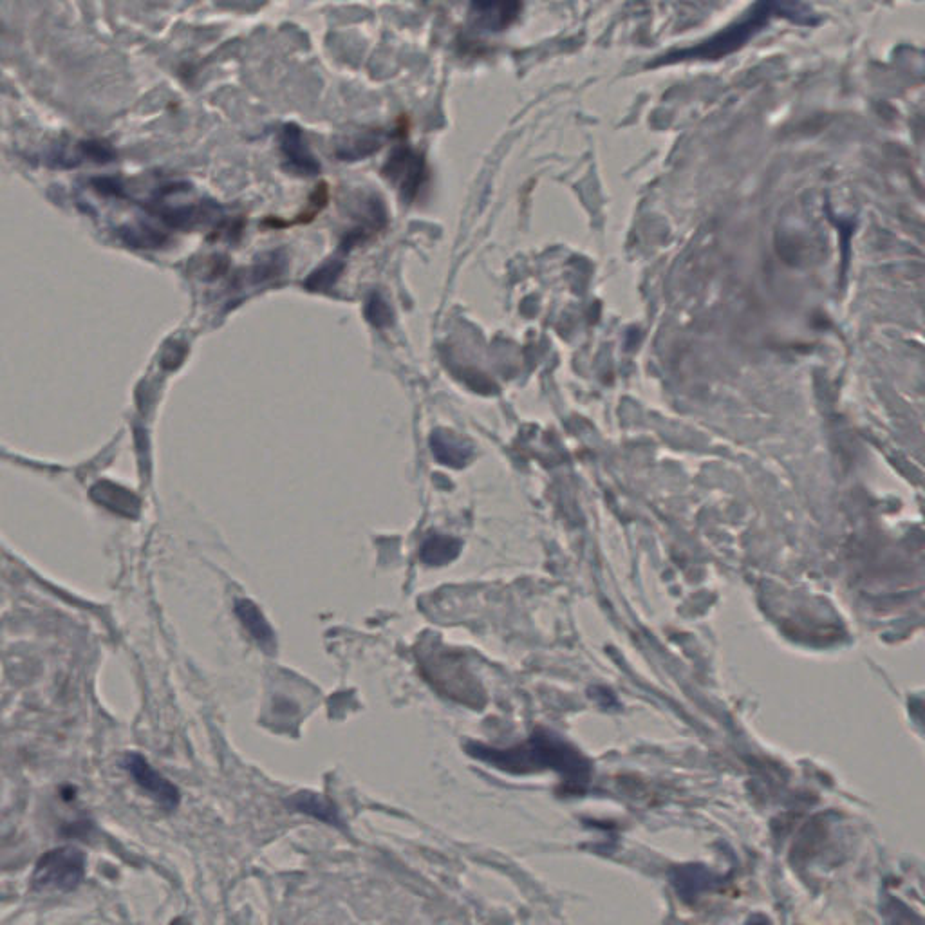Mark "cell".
<instances>
[{"instance_id":"cell-3","label":"cell","mask_w":925,"mask_h":925,"mask_svg":"<svg viewBox=\"0 0 925 925\" xmlns=\"http://www.w3.org/2000/svg\"><path fill=\"white\" fill-rule=\"evenodd\" d=\"M123 768L134 779V783L140 786L145 794H149V797H152L161 808H165L167 812L178 808L179 801H181L178 788L172 785L167 777L161 776L159 772L150 767L145 757L131 752L123 757Z\"/></svg>"},{"instance_id":"cell-4","label":"cell","mask_w":925,"mask_h":925,"mask_svg":"<svg viewBox=\"0 0 925 925\" xmlns=\"http://www.w3.org/2000/svg\"><path fill=\"white\" fill-rule=\"evenodd\" d=\"M521 11V0H472V15L481 28L501 31L508 28Z\"/></svg>"},{"instance_id":"cell-2","label":"cell","mask_w":925,"mask_h":925,"mask_svg":"<svg viewBox=\"0 0 925 925\" xmlns=\"http://www.w3.org/2000/svg\"><path fill=\"white\" fill-rule=\"evenodd\" d=\"M85 866L87 862L84 853L73 846L47 851L35 866L31 888L35 891L71 893L82 884Z\"/></svg>"},{"instance_id":"cell-9","label":"cell","mask_w":925,"mask_h":925,"mask_svg":"<svg viewBox=\"0 0 925 925\" xmlns=\"http://www.w3.org/2000/svg\"><path fill=\"white\" fill-rule=\"evenodd\" d=\"M430 445L436 454V459L449 467H465L470 459V449L467 443L454 438L449 432H436L430 440Z\"/></svg>"},{"instance_id":"cell-1","label":"cell","mask_w":925,"mask_h":925,"mask_svg":"<svg viewBox=\"0 0 925 925\" xmlns=\"http://www.w3.org/2000/svg\"><path fill=\"white\" fill-rule=\"evenodd\" d=\"M781 6H783V0H759L747 17L736 26H732L698 47L683 49L674 55L662 57L653 66L673 64V62H683V60H712V58L725 57L743 46L748 38L768 24V20L781 10Z\"/></svg>"},{"instance_id":"cell-10","label":"cell","mask_w":925,"mask_h":925,"mask_svg":"<svg viewBox=\"0 0 925 925\" xmlns=\"http://www.w3.org/2000/svg\"><path fill=\"white\" fill-rule=\"evenodd\" d=\"M461 550V542L447 535H432L423 542L420 559L427 566H445L454 561Z\"/></svg>"},{"instance_id":"cell-12","label":"cell","mask_w":925,"mask_h":925,"mask_svg":"<svg viewBox=\"0 0 925 925\" xmlns=\"http://www.w3.org/2000/svg\"><path fill=\"white\" fill-rule=\"evenodd\" d=\"M365 315H367V320H371L376 328H384V326H387V324L393 320V313H391L389 306H387L380 297H376V295L367 302Z\"/></svg>"},{"instance_id":"cell-5","label":"cell","mask_w":925,"mask_h":925,"mask_svg":"<svg viewBox=\"0 0 925 925\" xmlns=\"http://www.w3.org/2000/svg\"><path fill=\"white\" fill-rule=\"evenodd\" d=\"M235 615L241 620V624L246 627V631L252 635L253 640L261 645L264 653L273 655L277 649V636L273 633L266 617L262 615L261 609L252 600H237L235 602Z\"/></svg>"},{"instance_id":"cell-11","label":"cell","mask_w":925,"mask_h":925,"mask_svg":"<svg viewBox=\"0 0 925 925\" xmlns=\"http://www.w3.org/2000/svg\"><path fill=\"white\" fill-rule=\"evenodd\" d=\"M340 271H342V264L331 262L328 266H322L320 270L315 271L306 281V286L313 291L328 290L329 286H333L337 281Z\"/></svg>"},{"instance_id":"cell-6","label":"cell","mask_w":925,"mask_h":925,"mask_svg":"<svg viewBox=\"0 0 925 925\" xmlns=\"http://www.w3.org/2000/svg\"><path fill=\"white\" fill-rule=\"evenodd\" d=\"M281 147L291 167L300 174L313 176L320 170L317 159L309 152L308 143L304 140V134L297 125L290 123L284 127L281 134Z\"/></svg>"},{"instance_id":"cell-7","label":"cell","mask_w":925,"mask_h":925,"mask_svg":"<svg viewBox=\"0 0 925 925\" xmlns=\"http://www.w3.org/2000/svg\"><path fill=\"white\" fill-rule=\"evenodd\" d=\"M385 172L389 178H393L400 185L403 196L414 197L423 179V163L421 159L414 158V154L409 150H400L387 163Z\"/></svg>"},{"instance_id":"cell-8","label":"cell","mask_w":925,"mask_h":925,"mask_svg":"<svg viewBox=\"0 0 925 925\" xmlns=\"http://www.w3.org/2000/svg\"><path fill=\"white\" fill-rule=\"evenodd\" d=\"M291 808L299 810L302 813H308L311 817H315L318 821L322 823L331 824V826H337V828H344V821L340 819V813H338L337 808L333 804L329 803L328 799L320 797L318 794H309V792H302V794H295L290 799Z\"/></svg>"}]
</instances>
